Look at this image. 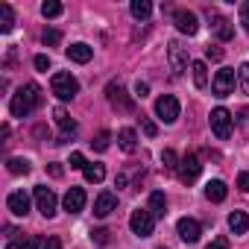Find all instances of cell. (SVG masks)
Instances as JSON below:
<instances>
[{"label":"cell","instance_id":"1","mask_svg":"<svg viewBox=\"0 0 249 249\" xmlns=\"http://www.w3.org/2000/svg\"><path fill=\"white\" fill-rule=\"evenodd\" d=\"M41 106V88L36 85V82H27V85H21L15 94H12V103H9V111H12V117H27L33 108H38Z\"/></svg>","mask_w":249,"mask_h":249},{"label":"cell","instance_id":"2","mask_svg":"<svg viewBox=\"0 0 249 249\" xmlns=\"http://www.w3.org/2000/svg\"><path fill=\"white\" fill-rule=\"evenodd\" d=\"M50 88H53V94H56L59 100H73V97L79 94V82H76V76H71V73H53Z\"/></svg>","mask_w":249,"mask_h":249},{"label":"cell","instance_id":"3","mask_svg":"<svg viewBox=\"0 0 249 249\" xmlns=\"http://www.w3.org/2000/svg\"><path fill=\"white\" fill-rule=\"evenodd\" d=\"M129 229L138 234V237H150L153 229H156V217L150 208H135L132 217H129Z\"/></svg>","mask_w":249,"mask_h":249},{"label":"cell","instance_id":"4","mask_svg":"<svg viewBox=\"0 0 249 249\" xmlns=\"http://www.w3.org/2000/svg\"><path fill=\"white\" fill-rule=\"evenodd\" d=\"M156 114H159L164 123H176V117H179V100H176L173 94H161V97L156 100Z\"/></svg>","mask_w":249,"mask_h":249},{"label":"cell","instance_id":"5","mask_svg":"<svg viewBox=\"0 0 249 249\" xmlns=\"http://www.w3.org/2000/svg\"><path fill=\"white\" fill-rule=\"evenodd\" d=\"M211 132H214L220 141H226V138L231 135V114H229L226 108H214V111H211Z\"/></svg>","mask_w":249,"mask_h":249},{"label":"cell","instance_id":"6","mask_svg":"<svg viewBox=\"0 0 249 249\" xmlns=\"http://www.w3.org/2000/svg\"><path fill=\"white\" fill-rule=\"evenodd\" d=\"M167 62H170V71L176 76H182L188 71V53H185V47L179 41H170L167 44Z\"/></svg>","mask_w":249,"mask_h":249},{"label":"cell","instance_id":"7","mask_svg":"<svg viewBox=\"0 0 249 249\" xmlns=\"http://www.w3.org/2000/svg\"><path fill=\"white\" fill-rule=\"evenodd\" d=\"M211 91H214V97H229V94L234 91V71H231V68L217 71V76H214V82H211Z\"/></svg>","mask_w":249,"mask_h":249},{"label":"cell","instance_id":"8","mask_svg":"<svg viewBox=\"0 0 249 249\" xmlns=\"http://www.w3.org/2000/svg\"><path fill=\"white\" fill-rule=\"evenodd\" d=\"M199 170H202V164H199V159L194 156V153H188L182 161H179V179L185 182V185H191V182H196V176H199Z\"/></svg>","mask_w":249,"mask_h":249},{"label":"cell","instance_id":"9","mask_svg":"<svg viewBox=\"0 0 249 249\" xmlns=\"http://www.w3.org/2000/svg\"><path fill=\"white\" fill-rule=\"evenodd\" d=\"M106 94H108V103L114 106V108H120V111H132L135 108V103L126 97V91H123L117 82H108V88H106Z\"/></svg>","mask_w":249,"mask_h":249},{"label":"cell","instance_id":"10","mask_svg":"<svg viewBox=\"0 0 249 249\" xmlns=\"http://www.w3.org/2000/svg\"><path fill=\"white\" fill-rule=\"evenodd\" d=\"M173 24H176V30L185 33V36H196V30H199L196 15L188 12V9H176V12H173Z\"/></svg>","mask_w":249,"mask_h":249},{"label":"cell","instance_id":"11","mask_svg":"<svg viewBox=\"0 0 249 249\" xmlns=\"http://www.w3.org/2000/svg\"><path fill=\"white\" fill-rule=\"evenodd\" d=\"M36 205H38V211H41L44 217H53V214H56V194H53L50 188L38 185V188H36Z\"/></svg>","mask_w":249,"mask_h":249},{"label":"cell","instance_id":"12","mask_svg":"<svg viewBox=\"0 0 249 249\" xmlns=\"http://www.w3.org/2000/svg\"><path fill=\"white\" fill-rule=\"evenodd\" d=\"M176 231H179V237H182L185 243H196L199 234H202V226H199L194 217H182V220L176 223Z\"/></svg>","mask_w":249,"mask_h":249},{"label":"cell","instance_id":"13","mask_svg":"<svg viewBox=\"0 0 249 249\" xmlns=\"http://www.w3.org/2000/svg\"><path fill=\"white\" fill-rule=\"evenodd\" d=\"M6 208H9L15 217H27V214H30V196H27L24 191H12V194L6 196Z\"/></svg>","mask_w":249,"mask_h":249},{"label":"cell","instance_id":"14","mask_svg":"<svg viewBox=\"0 0 249 249\" xmlns=\"http://www.w3.org/2000/svg\"><path fill=\"white\" fill-rule=\"evenodd\" d=\"M53 117H56V123L62 126V135H59V141H56V144H68V138L76 132V123H73V117H71L65 108H56V111H53Z\"/></svg>","mask_w":249,"mask_h":249},{"label":"cell","instance_id":"15","mask_svg":"<svg viewBox=\"0 0 249 249\" xmlns=\"http://www.w3.org/2000/svg\"><path fill=\"white\" fill-rule=\"evenodd\" d=\"M62 202H65V211H68V214H79V211L85 208V191H82V188H71Z\"/></svg>","mask_w":249,"mask_h":249},{"label":"cell","instance_id":"16","mask_svg":"<svg viewBox=\"0 0 249 249\" xmlns=\"http://www.w3.org/2000/svg\"><path fill=\"white\" fill-rule=\"evenodd\" d=\"M114 208H117V196H114L111 191H103V194L94 199V214H97V217H108Z\"/></svg>","mask_w":249,"mask_h":249},{"label":"cell","instance_id":"17","mask_svg":"<svg viewBox=\"0 0 249 249\" xmlns=\"http://www.w3.org/2000/svg\"><path fill=\"white\" fill-rule=\"evenodd\" d=\"M208 18L214 21V33H217V38L220 41H231L234 38V27L223 18V15H214V12H208Z\"/></svg>","mask_w":249,"mask_h":249},{"label":"cell","instance_id":"18","mask_svg":"<svg viewBox=\"0 0 249 249\" xmlns=\"http://www.w3.org/2000/svg\"><path fill=\"white\" fill-rule=\"evenodd\" d=\"M65 53H68V59L76 62V65H85V62H91V56H94V50H91L88 44H82V41H79V44H71Z\"/></svg>","mask_w":249,"mask_h":249},{"label":"cell","instance_id":"19","mask_svg":"<svg viewBox=\"0 0 249 249\" xmlns=\"http://www.w3.org/2000/svg\"><path fill=\"white\" fill-rule=\"evenodd\" d=\"M117 144H120V150L123 153H135L138 150V135H135V129H120L117 132Z\"/></svg>","mask_w":249,"mask_h":249},{"label":"cell","instance_id":"20","mask_svg":"<svg viewBox=\"0 0 249 249\" xmlns=\"http://www.w3.org/2000/svg\"><path fill=\"white\" fill-rule=\"evenodd\" d=\"M226 194H229V188H226V182H220V179H211V182L205 185V196H208L211 202H223Z\"/></svg>","mask_w":249,"mask_h":249},{"label":"cell","instance_id":"21","mask_svg":"<svg viewBox=\"0 0 249 249\" xmlns=\"http://www.w3.org/2000/svg\"><path fill=\"white\" fill-rule=\"evenodd\" d=\"M229 229H231V234H246V229H249L246 211H231L229 214Z\"/></svg>","mask_w":249,"mask_h":249},{"label":"cell","instance_id":"22","mask_svg":"<svg viewBox=\"0 0 249 249\" xmlns=\"http://www.w3.org/2000/svg\"><path fill=\"white\" fill-rule=\"evenodd\" d=\"M150 211H153V217H156V220L167 214V199H164V194H161V191H153V194H150Z\"/></svg>","mask_w":249,"mask_h":249},{"label":"cell","instance_id":"23","mask_svg":"<svg viewBox=\"0 0 249 249\" xmlns=\"http://www.w3.org/2000/svg\"><path fill=\"white\" fill-rule=\"evenodd\" d=\"M129 12H132V18H138V21H147V18L153 15V3H150V0H132Z\"/></svg>","mask_w":249,"mask_h":249},{"label":"cell","instance_id":"24","mask_svg":"<svg viewBox=\"0 0 249 249\" xmlns=\"http://www.w3.org/2000/svg\"><path fill=\"white\" fill-rule=\"evenodd\" d=\"M15 27V12L9 3H0V33H12Z\"/></svg>","mask_w":249,"mask_h":249},{"label":"cell","instance_id":"25","mask_svg":"<svg viewBox=\"0 0 249 249\" xmlns=\"http://www.w3.org/2000/svg\"><path fill=\"white\" fill-rule=\"evenodd\" d=\"M38 246H44V243H41V237H36V234H33V237H18V240L12 237V240L6 243V249H38Z\"/></svg>","mask_w":249,"mask_h":249},{"label":"cell","instance_id":"26","mask_svg":"<svg viewBox=\"0 0 249 249\" xmlns=\"http://www.w3.org/2000/svg\"><path fill=\"white\" fill-rule=\"evenodd\" d=\"M191 71H194V85L196 88H205L208 85V68H205V62H194Z\"/></svg>","mask_w":249,"mask_h":249},{"label":"cell","instance_id":"27","mask_svg":"<svg viewBox=\"0 0 249 249\" xmlns=\"http://www.w3.org/2000/svg\"><path fill=\"white\" fill-rule=\"evenodd\" d=\"M6 170H9L12 176H27L33 167H30V161H27V159H9V161H6Z\"/></svg>","mask_w":249,"mask_h":249},{"label":"cell","instance_id":"28","mask_svg":"<svg viewBox=\"0 0 249 249\" xmlns=\"http://www.w3.org/2000/svg\"><path fill=\"white\" fill-rule=\"evenodd\" d=\"M82 173H85V179H88V182H94V185L106 179V170H103V164H85V170H82Z\"/></svg>","mask_w":249,"mask_h":249},{"label":"cell","instance_id":"29","mask_svg":"<svg viewBox=\"0 0 249 249\" xmlns=\"http://www.w3.org/2000/svg\"><path fill=\"white\" fill-rule=\"evenodd\" d=\"M62 12H65V6L56 3V0H47V3H41V15H44V18H59Z\"/></svg>","mask_w":249,"mask_h":249},{"label":"cell","instance_id":"30","mask_svg":"<svg viewBox=\"0 0 249 249\" xmlns=\"http://www.w3.org/2000/svg\"><path fill=\"white\" fill-rule=\"evenodd\" d=\"M237 82H240V91L249 94V62H243V65L237 68Z\"/></svg>","mask_w":249,"mask_h":249},{"label":"cell","instance_id":"31","mask_svg":"<svg viewBox=\"0 0 249 249\" xmlns=\"http://www.w3.org/2000/svg\"><path fill=\"white\" fill-rule=\"evenodd\" d=\"M108 141H111V135L103 129V132H97V138H94L91 144H94V150H97V153H106V150H108Z\"/></svg>","mask_w":249,"mask_h":249},{"label":"cell","instance_id":"32","mask_svg":"<svg viewBox=\"0 0 249 249\" xmlns=\"http://www.w3.org/2000/svg\"><path fill=\"white\" fill-rule=\"evenodd\" d=\"M161 164H164V170H179L176 153H173V150H164V153H161Z\"/></svg>","mask_w":249,"mask_h":249},{"label":"cell","instance_id":"33","mask_svg":"<svg viewBox=\"0 0 249 249\" xmlns=\"http://www.w3.org/2000/svg\"><path fill=\"white\" fill-rule=\"evenodd\" d=\"M41 41H44L47 47H56V44L62 41V33H59V30H44V36H41Z\"/></svg>","mask_w":249,"mask_h":249},{"label":"cell","instance_id":"34","mask_svg":"<svg viewBox=\"0 0 249 249\" xmlns=\"http://www.w3.org/2000/svg\"><path fill=\"white\" fill-rule=\"evenodd\" d=\"M141 129H144V135H150V138H156V132H159L156 123H153L150 117H141Z\"/></svg>","mask_w":249,"mask_h":249},{"label":"cell","instance_id":"35","mask_svg":"<svg viewBox=\"0 0 249 249\" xmlns=\"http://www.w3.org/2000/svg\"><path fill=\"white\" fill-rule=\"evenodd\" d=\"M85 156L82 153H71V167H76V170H85Z\"/></svg>","mask_w":249,"mask_h":249},{"label":"cell","instance_id":"36","mask_svg":"<svg viewBox=\"0 0 249 249\" xmlns=\"http://www.w3.org/2000/svg\"><path fill=\"white\" fill-rule=\"evenodd\" d=\"M91 237H94V243H100V246H106V243H108V231H106V229H94V231H91Z\"/></svg>","mask_w":249,"mask_h":249},{"label":"cell","instance_id":"37","mask_svg":"<svg viewBox=\"0 0 249 249\" xmlns=\"http://www.w3.org/2000/svg\"><path fill=\"white\" fill-rule=\"evenodd\" d=\"M240 24H243V30L249 33V0H246V3H240Z\"/></svg>","mask_w":249,"mask_h":249},{"label":"cell","instance_id":"38","mask_svg":"<svg viewBox=\"0 0 249 249\" xmlns=\"http://www.w3.org/2000/svg\"><path fill=\"white\" fill-rule=\"evenodd\" d=\"M205 56H208V59H211V62H220V59H223V50H220V47H214V44H211V47H208V50H205Z\"/></svg>","mask_w":249,"mask_h":249},{"label":"cell","instance_id":"39","mask_svg":"<svg viewBox=\"0 0 249 249\" xmlns=\"http://www.w3.org/2000/svg\"><path fill=\"white\" fill-rule=\"evenodd\" d=\"M147 94H150V85H147V82H141V79H138V82H135V97H141V100H144V97H147Z\"/></svg>","mask_w":249,"mask_h":249},{"label":"cell","instance_id":"40","mask_svg":"<svg viewBox=\"0 0 249 249\" xmlns=\"http://www.w3.org/2000/svg\"><path fill=\"white\" fill-rule=\"evenodd\" d=\"M237 188H240L243 194H249V173H240V176H237Z\"/></svg>","mask_w":249,"mask_h":249},{"label":"cell","instance_id":"41","mask_svg":"<svg viewBox=\"0 0 249 249\" xmlns=\"http://www.w3.org/2000/svg\"><path fill=\"white\" fill-rule=\"evenodd\" d=\"M33 62H36V68H38V71H47V68H50V59H47V56H36Z\"/></svg>","mask_w":249,"mask_h":249},{"label":"cell","instance_id":"42","mask_svg":"<svg viewBox=\"0 0 249 249\" xmlns=\"http://www.w3.org/2000/svg\"><path fill=\"white\" fill-rule=\"evenodd\" d=\"M41 249H62V240H59V237H47Z\"/></svg>","mask_w":249,"mask_h":249},{"label":"cell","instance_id":"43","mask_svg":"<svg viewBox=\"0 0 249 249\" xmlns=\"http://www.w3.org/2000/svg\"><path fill=\"white\" fill-rule=\"evenodd\" d=\"M208 249H229V240H226V237H217V240H214Z\"/></svg>","mask_w":249,"mask_h":249},{"label":"cell","instance_id":"44","mask_svg":"<svg viewBox=\"0 0 249 249\" xmlns=\"http://www.w3.org/2000/svg\"><path fill=\"white\" fill-rule=\"evenodd\" d=\"M47 170H50V176H56V179H59V176H62V164H50V167H47Z\"/></svg>","mask_w":249,"mask_h":249},{"label":"cell","instance_id":"45","mask_svg":"<svg viewBox=\"0 0 249 249\" xmlns=\"http://www.w3.org/2000/svg\"><path fill=\"white\" fill-rule=\"evenodd\" d=\"M114 188H126V176H123V173H117V179H114Z\"/></svg>","mask_w":249,"mask_h":249}]
</instances>
